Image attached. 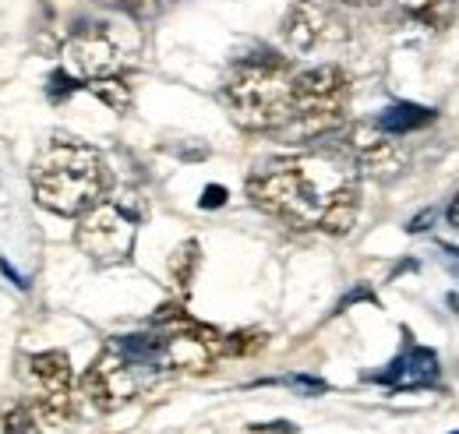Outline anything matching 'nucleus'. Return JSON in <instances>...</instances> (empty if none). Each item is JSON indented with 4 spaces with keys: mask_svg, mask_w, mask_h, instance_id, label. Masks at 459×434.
<instances>
[{
    "mask_svg": "<svg viewBox=\"0 0 459 434\" xmlns=\"http://www.w3.org/2000/svg\"><path fill=\"white\" fill-rule=\"evenodd\" d=\"M251 431L255 434H297V424H290V421H276V424H255Z\"/></svg>",
    "mask_w": 459,
    "mask_h": 434,
    "instance_id": "obj_19",
    "label": "nucleus"
},
{
    "mask_svg": "<svg viewBox=\"0 0 459 434\" xmlns=\"http://www.w3.org/2000/svg\"><path fill=\"white\" fill-rule=\"evenodd\" d=\"M453 434H459V431H453Z\"/></svg>",
    "mask_w": 459,
    "mask_h": 434,
    "instance_id": "obj_25",
    "label": "nucleus"
},
{
    "mask_svg": "<svg viewBox=\"0 0 459 434\" xmlns=\"http://www.w3.org/2000/svg\"><path fill=\"white\" fill-rule=\"evenodd\" d=\"M435 219V209H428V213H420V216H413L410 222H406V230L410 233H420V230H428V222Z\"/></svg>",
    "mask_w": 459,
    "mask_h": 434,
    "instance_id": "obj_20",
    "label": "nucleus"
},
{
    "mask_svg": "<svg viewBox=\"0 0 459 434\" xmlns=\"http://www.w3.org/2000/svg\"><path fill=\"white\" fill-rule=\"evenodd\" d=\"M403 11L410 22L431 29V32H442L456 22V11H459V0H400Z\"/></svg>",
    "mask_w": 459,
    "mask_h": 434,
    "instance_id": "obj_12",
    "label": "nucleus"
},
{
    "mask_svg": "<svg viewBox=\"0 0 459 434\" xmlns=\"http://www.w3.org/2000/svg\"><path fill=\"white\" fill-rule=\"evenodd\" d=\"M446 219H449V226H456V230H459V191H456V198L449 202V213H446Z\"/></svg>",
    "mask_w": 459,
    "mask_h": 434,
    "instance_id": "obj_21",
    "label": "nucleus"
},
{
    "mask_svg": "<svg viewBox=\"0 0 459 434\" xmlns=\"http://www.w3.org/2000/svg\"><path fill=\"white\" fill-rule=\"evenodd\" d=\"M202 209H220V205H227V187H220V184H212V187H205L202 191V202H198Z\"/></svg>",
    "mask_w": 459,
    "mask_h": 434,
    "instance_id": "obj_18",
    "label": "nucleus"
},
{
    "mask_svg": "<svg viewBox=\"0 0 459 434\" xmlns=\"http://www.w3.org/2000/svg\"><path fill=\"white\" fill-rule=\"evenodd\" d=\"M163 4H167V0H114V7H120V11L131 14V18H149V14H156Z\"/></svg>",
    "mask_w": 459,
    "mask_h": 434,
    "instance_id": "obj_16",
    "label": "nucleus"
},
{
    "mask_svg": "<svg viewBox=\"0 0 459 434\" xmlns=\"http://www.w3.org/2000/svg\"><path fill=\"white\" fill-rule=\"evenodd\" d=\"M127 50L117 39V25L110 22H82L64 39V71L85 89L89 82L124 78Z\"/></svg>",
    "mask_w": 459,
    "mask_h": 434,
    "instance_id": "obj_6",
    "label": "nucleus"
},
{
    "mask_svg": "<svg viewBox=\"0 0 459 434\" xmlns=\"http://www.w3.org/2000/svg\"><path fill=\"white\" fill-rule=\"evenodd\" d=\"M293 78L287 56H240L223 82V103L244 131H287L293 124Z\"/></svg>",
    "mask_w": 459,
    "mask_h": 434,
    "instance_id": "obj_4",
    "label": "nucleus"
},
{
    "mask_svg": "<svg viewBox=\"0 0 459 434\" xmlns=\"http://www.w3.org/2000/svg\"><path fill=\"white\" fill-rule=\"evenodd\" d=\"M198 262H202V247H198V240H184V244L170 255V279L180 293L191 290V279H195V272H198Z\"/></svg>",
    "mask_w": 459,
    "mask_h": 434,
    "instance_id": "obj_13",
    "label": "nucleus"
},
{
    "mask_svg": "<svg viewBox=\"0 0 459 434\" xmlns=\"http://www.w3.org/2000/svg\"><path fill=\"white\" fill-rule=\"evenodd\" d=\"M167 4H173V0H167Z\"/></svg>",
    "mask_w": 459,
    "mask_h": 434,
    "instance_id": "obj_24",
    "label": "nucleus"
},
{
    "mask_svg": "<svg viewBox=\"0 0 459 434\" xmlns=\"http://www.w3.org/2000/svg\"><path fill=\"white\" fill-rule=\"evenodd\" d=\"M340 4H350V7H375V4H385V0H340Z\"/></svg>",
    "mask_w": 459,
    "mask_h": 434,
    "instance_id": "obj_22",
    "label": "nucleus"
},
{
    "mask_svg": "<svg viewBox=\"0 0 459 434\" xmlns=\"http://www.w3.org/2000/svg\"><path fill=\"white\" fill-rule=\"evenodd\" d=\"M110 191L107 160L78 142V138H50L32 160V195L43 209L57 216L78 219L100 205Z\"/></svg>",
    "mask_w": 459,
    "mask_h": 434,
    "instance_id": "obj_3",
    "label": "nucleus"
},
{
    "mask_svg": "<svg viewBox=\"0 0 459 434\" xmlns=\"http://www.w3.org/2000/svg\"><path fill=\"white\" fill-rule=\"evenodd\" d=\"M350 100V78L336 64H318L297 71L293 78V124L287 131L300 138H322L336 131Z\"/></svg>",
    "mask_w": 459,
    "mask_h": 434,
    "instance_id": "obj_5",
    "label": "nucleus"
},
{
    "mask_svg": "<svg viewBox=\"0 0 459 434\" xmlns=\"http://www.w3.org/2000/svg\"><path fill=\"white\" fill-rule=\"evenodd\" d=\"M431 120H435V109L417 107V103H393V107L382 109V113L375 117V124H378L385 135H393V138L410 135V131H417V127H424V124H431Z\"/></svg>",
    "mask_w": 459,
    "mask_h": 434,
    "instance_id": "obj_11",
    "label": "nucleus"
},
{
    "mask_svg": "<svg viewBox=\"0 0 459 434\" xmlns=\"http://www.w3.org/2000/svg\"><path fill=\"white\" fill-rule=\"evenodd\" d=\"M22 388H25V406L36 417L67 421L74 413V375L67 353L60 350L22 357Z\"/></svg>",
    "mask_w": 459,
    "mask_h": 434,
    "instance_id": "obj_8",
    "label": "nucleus"
},
{
    "mask_svg": "<svg viewBox=\"0 0 459 434\" xmlns=\"http://www.w3.org/2000/svg\"><path fill=\"white\" fill-rule=\"evenodd\" d=\"M333 29H336V18L329 14V7L315 0H293L283 18V39L293 54H311L333 36Z\"/></svg>",
    "mask_w": 459,
    "mask_h": 434,
    "instance_id": "obj_9",
    "label": "nucleus"
},
{
    "mask_svg": "<svg viewBox=\"0 0 459 434\" xmlns=\"http://www.w3.org/2000/svg\"><path fill=\"white\" fill-rule=\"evenodd\" d=\"M96 100H103L110 109H117V113H124V109L131 107V85L124 82V78H103V82H89L85 85Z\"/></svg>",
    "mask_w": 459,
    "mask_h": 434,
    "instance_id": "obj_14",
    "label": "nucleus"
},
{
    "mask_svg": "<svg viewBox=\"0 0 459 434\" xmlns=\"http://www.w3.org/2000/svg\"><path fill=\"white\" fill-rule=\"evenodd\" d=\"M96 4H114V0H96Z\"/></svg>",
    "mask_w": 459,
    "mask_h": 434,
    "instance_id": "obj_23",
    "label": "nucleus"
},
{
    "mask_svg": "<svg viewBox=\"0 0 459 434\" xmlns=\"http://www.w3.org/2000/svg\"><path fill=\"white\" fill-rule=\"evenodd\" d=\"M138 240V216L127 213L120 202H100L85 216H78L74 244L96 265H120L134 255Z\"/></svg>",
    "mask_w": 459,
    "mask_h": 434,
    "instance_id": "obj_7",
    "label": "nucleus"
},
{
    "mask_svg": "<svg viewBox=\"0 0 459 434\" xmlns=\"http://www.w3.org/2000/svg\"><path fill=\"white\" fill-rule=\"evenodd\" d=\"M290 388H297V392H304V395H322L329 385L322 378H307V375H293V378H287Z\"/></svg>",
    "mask_w": 459,
    "mask_h": 434,
    "instance_id": "obj_17",
    "label": "nucleus"
},
{
    "mask_svg": "<svg viewBox=\"0 0 459 434\" xmlns=\"http://www.w3.org/2000/svg\"><path fill=\"white\" fill-rule=\"evenodd\" d=\"M442 378L438 357L428 346H406L400 357L389 364V371L375 375V381L396 388V392H410V388H431Z\"/></svg>",
    "mask_w": 459,
    "mask_h": 434,
    "instance_id": "obj_10",
    "label": "nucleus"
},
{
    "mask_svg": "<svg viewBox=\"0 0 459 434\" xmlns=\"http://www.w3.org/2000/svg\"><path fill=\"white\" fill-rule=\"evenodd\" d=\"M247 198L293 230L343 237L360 213V163L350 149H318L258 166L247 177Z\"/></svg>",
    "mask_w": 459,
    "mask_h": 434,
    "instance_id": "obj_1",
    "label": "nucleus"
},
{
    "mask_svg": "<svg viewBox=\"0 0 459 434\" xmlns=\"http://www.w3.org/2000/svg\"><path fill=\"white\" fill-rule=\"evenodd\" d=\"M177 375L167 350V335L160 328L127 332L107 339L100 357L82 375V392L96 410L114 413L120 406L134 403L138 395L152 392L163 378Z\"/></svg>",
    "mask_w": 459,
    "mask_h": 434,
    "instance_id": "obj_2",
    "label": "nucleus"
},
{
    "mask_svg": "<svg viewBox=\"0 0 459 434\" xmlns=\"http://www.w3.org/2000/svg\"><path fill=\"white\" fill-rule=\"evenodd\" d=\"M4 434H43L39 431V417L25 403H18V406L4 410Z\"/></svg>",
    "mask_w": 459,
    "mask_h": 434,
    "instance_id": "obj_15",
    "label": "nucleus"
}]
</instances>
